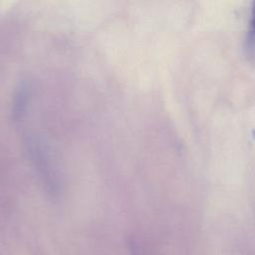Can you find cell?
I'll return each mask as SVG.
<instances>
[{"label": "cell", "instance_id": "obj_1", "mask_svg": "<svg viewBox=\"0 0 255 255\" xmlns=\"http://www.w3.org/2000/svg\"><path fill=\"white\" fill-rule=\"evenodd\" d=\"M251 25H252L253 31L255 32V3L253 4V8H252V20H251Z\"/></svg>", "mask_w": 255, "mask_h": 255}]
</instances>
